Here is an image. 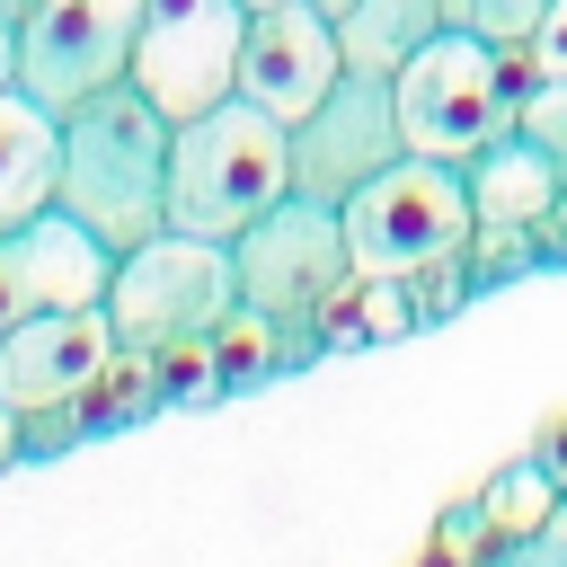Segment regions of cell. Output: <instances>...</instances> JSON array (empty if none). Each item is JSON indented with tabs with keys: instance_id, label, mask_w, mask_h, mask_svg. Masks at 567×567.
Here are the masks:
<instances>
[{
	"instance_id": "6da1fadb",
	"label": "cell",
	"mask_w": 567,
	"mask_h": 567,
	"mask_svg": "<svg viewBox=\"0 0 567 567\" xmlns=\"http://www.w3.org/2000/svg\"><path fill=\"white\" fill-rule=\"evenodd\" d=\"M53 124H62L53 204H62L89 239H106V248L124 257V248H142L151 230H168V133H177V124H168L133 80L62 106Z\"/></svg>"
},
{
	"instance_id": "7a4b0ae2",
	"label": "cell",
	"mask_w": 567,
	"mask_h": 567,
	"mask_svg": "<svg viewBox=\"0 0 567 567\" xmlns=\"http://www.w3.org/2000/svg\"><path fill=\"white\" fill-rule=\"evenodd\" d=\"M523 89H532L523 44H487L478 27H443V35H425V53H416L408 71H390L399 142H408L416 159L470 168L496 133L523 124Z\"/></svg>"
},
{
	"instance_id": "3957f363",
	"label": "cell",
	"mask_w": 567,
	"mask_h": 567,
	"mask_svg": "<svg viewBox=\"0 0 567 567\" xmlns=\"http://www.w3.org/2000/svg\"><path fill=\"white\" fill-rule=\"evenodd\" d=\"M284 195H292V142L266 106L221 97V106H204L168 133V230L239 239Z\"/></svg>"
},
{
	"instance_id": "277c9868",
	"label": "cell",
	"mask_w": 567,
	"mask_h": 567,
	"mask_svg": "<svg viewBox=\"0 0 567 567\" xmlns=\"http://www.w3.org/2000/svg\"><path fill=\"white\" fill-rule=\"evenodd\" d=\"M230 310H239L230 239L151 230V239L124 248L115 275H106V328H115V346L142 354V363H159V354H177V346H204Z\"/></svg>"
},
{
	"instance_id": "5b68a950",
	"label": "cell",
	"mask_w": 567,
	"mask_h": 567,
	"mask_svg": "<svg viewBox=\"0 0 567 567\" xmlns=\"http://www.w3.org/2000/svg\"><path fill=\"white\" fill-rule=\"evenodd\" d=\"M337 230H346L354 275H416L425 257L470 248V186H461V168L408 151L337 204Z\"/></svg>"
},
{
	"instance_id": "8992f818",
	"label": "cell",
	"mask_w": 567,
	"mask_h": 567,
	"mask_svg": "<svg viewBox=\"0 0 567 567\" xmlns=\"http://www.w3.org/2000/svg\"><path fill=\"white\" fill-rule=\"evenodd\" d=\"M230 266H239V301L266 310V319H284L292 354L319 363V301L354 275V266H346V230H337V213L284 195L275 213H257V221L230 239Z\"/></svg>"
},
{
	"instance_id": "52a82bcc",
	"label": "cell",
	"mask_w": 567,
	"mask_h": 567,
	"mask_svg": "<svg viewBox=\"0 0 567 567\" xmlns=\"http://www.w3.org/2000/svg\"><path fill=\"white\" fill-rule=\"evenodd\" d=\"M239 35H248V9L239 0H142V35H133V89L186 124L204 106L230 97V71H239Z\"/></svg>"
},
{
	"instance_id": "ba28073f",
	"label": "cell",
	"mask_w": 567,
	"mask_h": 567,
	"mask_svg": "<svg viewBox=\"0 0 567 567\" xmlns=\"http://www.w3.org/2000/svg\"><path fill=\"white\" fill-rule=\"evenodd\" d=\"M142 0H27L18 18V89L35 106H80L133 71Z\"/></svg>"
},
{
	"instance_id": "9c48e42d",
	"label": "cell",
	"mask_w": 567,
	"mask_h": 567,
	"mask_svg": "<svg viewBox=\"0 0 567 567\" xmlns=\"http://www.w3.org/2000/svg\"><path fill=\"white\" fill-rule=\"evenodd\" d=\"M284 142H292V195L301 204H346L363 177H381L390 159H408V142H399V97H390V80H372V71H337V89L301 115V124H284Z\"/></svg>"
},
{
	"instance_id": "30bf717a",
	"label": "cell",
	"mask_w": 567,
	"mask_h": 567,
	"mask_svg": "<svg viewBox=\"0 0 567 567\" xmlns=\"http://www.w3.org/2000/svg\"><path fill=\"white\" fill-rule=\"evenodd\" d=\"M106 275H115V248L89 239L62 204H44L18 230H0V328L44 319V310H97Z\"/></svg>"
},
{
	"instance_id": "8fae6325",
	"label": "cell",
	"mask_w": 567,
	"mask_h": 567,
	"mask_svg": "<svg viewBox=\"0 0 567 567\" xmlns=\"http://www.w3.org/2000/svg\"><path fill=\"white\" fill-rule=\"evenodd\" d=\"M346 53H337V27L310 9V0H275V9H248V35H239V71H230V97L266 106L275 124H301L328 89H337Z\"/></svg>"
},
{
	"instance_id": "7c38bea8",
	"label": "cell",
	"mask_w": 567,
	"mask_h": 567,
	"mask_svg": "<svg viewBox=\"0 0 567 567\" xmlns=\"http://www.w3.org/2000/svg\"><path fill=\"white\" fill-rule=\"evenodd\" d=\"M115 328H106V301L97 310H44V319H18L0 328V399L18 416L35 408H71L97 390V372L115 363Z\"/></svg>"
},
{
	"instance_id": "4fadbf2b",
	"label": "cell",
	"mask_w": 567,
	"mask_h": 567,
	"mask_svg": "<svg viewBox=\"0 0 567 567\" xmlns=\"http://www.w3.org/2000/svg\"><path fill=\"white\" fill-rule=\"evenodd\" d=\"M461 186H470V230H540L549 213H558V159L514 124V133H496L470 168H461Z\"/></svg>"
},
{
	"instance_id": "5bb4252c",
	"label": "cell",
	"mask_w": 567,
	"mask_h": 567,
	"mask_svg": "<svg viewBox=\"0 0 567 567\" xmlns=\"http://www.w3.org/2000/svg\"><path fill=\"white\" fill-rule=\"evenodd\" d=\"M53 151H62L53 106H35L27 89H0V230L53 204Z\"/></svg>"
},
{
	"instance_id": "9a60e30c",
	"label": "cell",
	"mask_w": 567,
	"mask_h": 567,
	"mask_svg": "<svg viewBox=\"0 0 567 567\" xmlns=\"http://www.w3.org/2000/svg\"><path fill=\"white\" fill-rule=\"evenodd\" d=\"M425 35H443L434 0H354V9L337 18V53H346V71H372V80L408 71V62L425 53Z\"/></svg>"
},
{
	"instance_id": "2e32d148",
	"label": "cell",
	"mask_w": 567,
	"mask_h": 567,
	"mask_svg": "<svg viewBox=\"0 0 567 567\" xmlns=\"http://www.w3.org/2000/svg\"><path fill=\"white\" fill-rule=\"evenodd\" d=\"M416 301L399 275H346L328 301H319V354H346V346H390V337H416Z\"/></svg>"
},
{
	"instance_id": "e0dca14e",
	"label": "cell",
	"mask_w": 567,
	"mask_h": 567,
	"mask_svg": "<svg viewBox=\"0 0 567 567\" xmlns=\"http://www.w3.org/2000/svg\"><path fill=\"white\" fill-rule=\"evenodd\" d=\"M204 354H213V390H221V399H230V390H257V381H275V372L301 363L292 337H284V319H266V310H248V301L204 337Z\"/></svg>"
},
{
	"instance_id": "ac0fdd59",
	"label": "cell",
	"mask_w": 567,
	"mask_h": 567,
	"mask_svg": "<svg viewBox=\"0 0 567 567\" xmlns=\"http://www.w3.org/2000/svg\"><path fill=\"white\" fill-rule=\"evenodd\" d=\"M558 496H567V487H558V470H549L540 452H523V461H514V470H505V478L478 496V505H487L496 549H505V540H523V532H540V523L558 514Z\"/></svg>"
},
{
	"instance_id": "d6986e66",
	"label": "cell",
	"mask_w": 567,
	"mask_h": 567,
	"mask_svg": "<svg viewBox=\"0 0 567 567\" xmlns=\"http://www.w3.org/2000/svg\"><path fill=\"white\" fill-rule=\"evenodd\" d=\"M408 284V301H416V319L434 328V319H452L470 292H478V275H470V248H452V257H425L416 275H399Z\"/></svg>"
},
{
	"instance_id": "ffe728a7",
	"label": "cell",
	"mask_w": 567,
	"mask_h": 567,
	"mask_svg": "<svg viewBox=\"0 0 567 567\" xmlns=\"http://www.w3.org/2000/svg\"><path fill=\"white\" fill-rule=\"evenodd\" d=\"M523 133L558 159V186H567V80H532L523 89Z\"/></svg>"
},
{
	"instance_id": "44dd1931",
	"label": "cell",
	"mask_w": 567,
	"mask_h": 567,
	"mask_svg": "<svg viewBox=\"0 0 567 567\" xmlns=\"http://www.w3.org/2000/svg\"><path fill=\"white\" fill-rule=\"evenodd\" d=\"M487 567H567V496H558V514H549L540 532H523V540L487 549Z\"/></svg>"
},
{
	"instance_id": "7402d4cb",
	"label": "cell",
	"mask_w": 567,
	"mask_h": 567,
	"mask_svg": "<svg viewBox=\"0 0 567 567\" xmlns=\"http://www.w3.org/2000/svg\"><path fill=\"white\" fill-rule=\"evenodd\" d=\"M523 62H532V80H567V0H549V9L532 18Z\"/></svg>"
},
{
	"instance_id": "603a6c76",
	"label": "cell",
	"mask_w": 567,
	"mask_h": 567,
	"mask_svg": "<svg viewBox=\"0 0 567 567\" xmlns=\"http://www.w3.org/2000/svg\"><path fill=\"white\" fill-rule=\"evenodd\" d=\"M540 9H549V0H478V35H487V44H523Z\"/></svg>"
},
{
	"instance_id": "cb8c5ba5",
	"label": "cell",
	"mask_w": 567,
	"mask_h": 567,
	"mask_svg": "<svg viewBox=\"0 0 567 567\" xmlns=\"http://www.w3.org/2000/svg\"><path fill=\"white\" fill-rule=\"evenodd\" d=\"M18 461H27V416L0 399V470H18Z\"/></svg>"
},
{
	"instance_id": "d4e9b609",
	"label": "cell",
	"mask_w": 567,
	"mask_h": 567,
	"mask_svg": "<svg viewBox=\"0 0 567 567\" xmlns=\"http://www.w3.org/2000/svg\"><path fill=\"white\" fill-rule=\"evenodd\" d=\"M0 89H18V27L0 18Z\"/></svg>"
},
{
	"instance_id": "484cf974",
	"label": "cell",
	"mask_w": 567,
	"mask_h": 567,
	"mask_svg": "<svg viewBox=\"0 0 567 567\" xmlns=\"http://www.w3.org/2000/svg\"><path fill=\"white\" fill-rule=\"evenodd\" d=\"M434 18L443 27H478V0H434Z\"/></svg>"
},
{
	"instance_id": "4316f807",
	"label": "cell",
	"mask_w": 567,
	"mask_h": 567,
	"mask_svg": "<svg viewBox=\"0 0 567 567\" xmlns=\"http://www.w3.org/2000/svg\"><path fill=\"white\" fill-rule=\"evenodd\" d=\"M310 9H319V18H328V27H337V18H346V9H354V0H310Z\"/></svg>"
},
{
	"instance_id": "83f0119b",
	"label": "cell",
	"mask_w": 567,
	"mask_h": 567,
	"mask_svg": "<svg viewBox=\"0 0 567 567\" xmlns=\"http://www.w3.org/2000/svg\"><path fill=\"white\" fill-rule=\"evenodd\" d=\"M0 18H9V27H18V18H27V0H0Z\"/></svg>"
},
{
	"instance_id": "f1b7e54d",
	"label": "cell",
	"mask_w": 567,
	"mask_h": 567,
	"mask_svg": "<svg viewBox=\"0 0 567 567\" xmlns=\"http://www.w3.org/2000/svg\"><path fill=\"white\" fill-rule=\"evenodd\" d=\"M239 9H275V0H239Z\"/></svg>"
},
{
	"instance_id": "f546056e",
	"label": "cell",
	"mask_w": 567,
	"mask_h": 567,
	"mask_svg": "<svg viewBox=\"0 0 567 567\" xmlns=\"http://www.w3.org/2000/svg\"><path fill=\"white\" fill-rule=\"evenodd\" d=\"M425 567H452V558H425Z\"/></svg>"
}]
</instances>
